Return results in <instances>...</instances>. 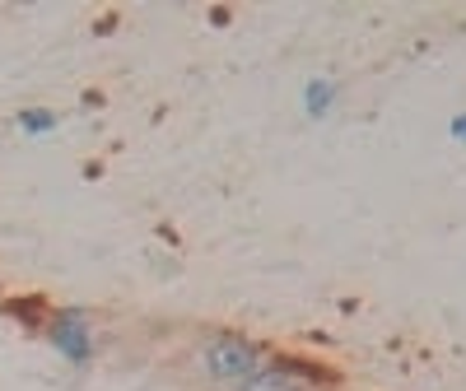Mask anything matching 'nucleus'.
<instances>
[{
  "label": "nucleus",
  "mask_w": 466,
  "mask_h": 391,
  "mask_svg": "<svg viewBox=\"0 0 466 391\" xmlns=\"http://www.w3.org/2000/svg\"><path fill=\"white\" fill-rule=\"evenodd\" d=\"M266 345L243 336V331H215L206 345H201V368L210 373V382L219 386H238L243 377H252L261 364H266Z\"/></svg>",
  "instance_id": "1"
},
{
  "label": "nucleus",
  "mask_w": 466,
  "mask_h": 391,
  "mask_svg": "<svg viewBox=\"0 0 466 391\" xmlns=\"http://www.w3.org/2000/svg\"><path fill=\"white\" fill-rule=\"evenodd\" d=\"M47 345L56 349V355L70 364V368H85L94 359V349H98V336H94V317H89V307L80 303H61L47 312Z\"/></svg>",
  "instance_id": "2"
},
{
  "label": "nucleus",
  "mask_w": 466,
  "mask_h": 391,
  "mask_svg": "<svg viewBox=\"0 0 466 391\" xmlns=\"http://www.w3.org/2000/svg\"><path fill=\"white\" fill-rule=\"evenodd\" d=\"M233 391H308V386L289 373V364H285V359H266L252 377H243Z\"/></svg>",
  "instance_id": "3"
},
{
  "label": "nucleus",
  "mask_w": 466,
  "mask_h": 391,
  "mask_svg": "<svg viewBox=\"0 0 466 391\" xmlns=\"http://www.w3.org/2000/svg\"><path fill=\"white\" fill-rule=\"evenodd\" d=\"M336 98H340L336 80H308V89H303V112H308V116H327V112L336 107Z\"/></svg>",
  "instance_id": "4"
},
{
  "label": "nucleus",
  "mask_w": 466,
  "mask_h": 391,
  "mask_svg": "<svg viewBox=\"0 0 466 391\" xmlns=\"http://www.w3.org/2000/svg\"><path fill=\"white\" fill-rule=\"evenodd\" d=\"M61 126V116L52 112V107H24L19 112V131L24 135H47V131H56Z\"/></svg>",
  "instance_id": "5"
},
{
  "label": "nucleus",
  "mask_w": 466,
  "mask_h": 391,
  "mask_svg": "<svg viewBox=\"0 0 466 391\" xmlns=\"http://www.w3.org/2000/svg\"><path fill=\"white\" fill-rule=\"evenodd\" d=\"M448 135L466 145V112H461V116H452V126H448Z\"/></svg>",
  "instance_id": "6"
}]
</instances>
